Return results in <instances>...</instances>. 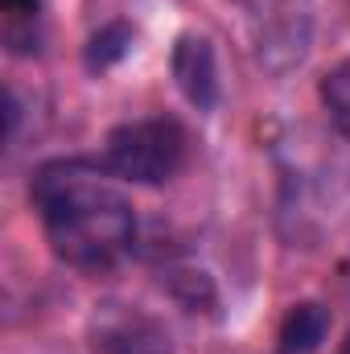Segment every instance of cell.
<instances>
[{"label": "cell", "instance_id": "1", "mask_svg": "<svg viewBox=\"0 0 350 354\" xmlns=\"http://www.w3.org/2000/svg\"><path fill=\"white\" fill-rule=\"evenodd\" d=\"M29 202L54 260L75 272H111L136 248V210L120 177L83 157L42 161L29 177Z\"/></svg>", "mask_w": 350, "mask_h": 354}, {"label": "cell", "instance_id": "2", "mask_svg": "<svg viewBox=\"0 0 350 354\" xmlns=\"http://www.w3.org/2000/svg\"><path fill=\"white\" fill-rule=\"evenodd\" d=\"M190 161V136L174 115L124 120L103 140V169L128 185H169Z\"/></svg>", "mask_w": 350, "mask_h": 354}, {"label": "cell", "instance_id": "3", "mask_svg": "<svg viewBox=\"0 0 350 354\" xmlns=\"http://www.w3.org/2000/svg\"><path fill=\"white\" fill-rule=\"evenodd\" d=\"M91 354H177L161 317L136 305H103L87 326Z\"/></svg>", "mask_w": 350, "mask_h": 354}, {"label": "cell", "instance_id": "4", "mask_svg": "<svg viewBox=\"0 0 350 354\" xmlns=\"http://www.w3.org/2000/svg\"><path fill=\"white\" fill-rule=\"evenodd\" d=\"M169 75H174L181 99L194 111H214L223 99V79H219V50L206 33L185 29L174 37L169 50Z\"/></svg>", "mask_w": 350, "mask_h": 354}, {"label": "cell", "instance_id": "5", "mask_svg": "<svg viewBox=\"0 0 350 354\" xmlns=\"http://www.w3.org/2000/svg\"><path fill=\"white\" fill-rule=\"evenodd\" d=\"M0 41L12 58H37L46 46V0H0Z\"/></svg>", "mask_w": 350, "mask_h": 354}, {"label": "cell", "instance_id": "6", "mask_svg": "<svg viewBox=\"0 0 350 354\" xmlns=\"http://www.w3.org/2000/svg\"><path fill=\"white\" fill-rule=\"evenodd\" d=\"M326 334H330V309L317 305V301H301L284 313L272 354H317Z\"/></svg>", "mask_w": 350, "mask_h": 354}, {"label": "cell", "instance_id": "7", "mask_svg": "<svg viewBox=\"0 0 350 354\" xmlns=\"http://www.w3.org/2000/svg\"><path fill=\"white\" fill-rule=\"evenodd\" d=\"M132 37H136V33H132L128 21H107V25H99L87 37V46H83V66H87L91 75L111 71L116 62H124V58L132 54Z\"/></svg>", "mask_w": 350, "mask_h": 354}, {"label": "cell", "instance_id": "8", "mask_svg": "<svg viewBox=\"0 0 350 354\" xmlns=\"http://www.w3.org/2000/svg\"><path fill=\"white\" fill-rule=\"evenodd\" d=\"M317 99H322V111H326V120L334 124V132H338L342 140H350V58L334 62V66L322 75Z\"/></svg>", "mask_w": 350, "mask_h": 354}, {"label": "cell", "instance_id": "9", "mask_svg": "<svg viewBox=\"0 0 350 354\" xmlns=\"http://www.w3.org/2000/svg\"><path fill=\"white\" fill-rule=\"evenodd\" d=\"M334 354H350V334L342 338V342H338V351H334Z\"/></svg>", "mask_w": 350, "mask_h": 354}]
</instances>
